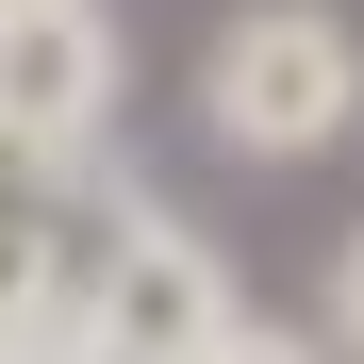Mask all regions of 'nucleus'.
Wrapping results in <instances>:
<instances>
[{
	"label": "nucleus",
	"instance_id": "obj_5",
	"mask_svg": "<svg viewBox=\"0 0 364 364\" xmlns=\"http://www.w3.org/2000/svg\"><path fill=\"white\" fill-rule=\"evenodd\" d=\"M331 364H364V232H348V249H331V331H315Z\"/></svg>",
	"mask_w": 364,
	"mask_h": 364
},
{
	"label": "nucleus",
	"instance_id": "obj_1",
	"mask_svg": "<svg viewBox=\"0 0 364 364\" xmlns=\"http://www.w3.org/2000/svg\"><path fill=\"white\" fill-rule=\"evenodd\" d=\"M199 116H215L232 166H315L364 116V33L331 0H249V17L199 50Z\"/></svg>",
	"mask_w": 364,
	"mask_h": 364
},
{
	"label": "nucleus",
	"instance_id": "obj_6",
	"mask_svg": "<svg viewBox=\"0 0 364 364\" xmlns=\"http://www.w3.org/2000/svg\"><path fill=\"white\" fill-rule=\"evenodd\" d=\"M215 364H331V348H315V331H265V315H232V331H215Z\"/></svg>",
	"mask_w": 364,
	"mask_h": 364
},
{
	"label": "nucleus",
	"instance_id": "obj_3",
	"mask_svg": "<svg viewBox=\"0 0 364 364\" xmlns=\"http://www.w3.org/2000/svg\"><path fill=\"white\" fill-rule=\"evenodd\" d=\"M116 83H133V50H116V17H100V0H0V133H17V149L100 166Z\"/></svg>",
	"mask_w": 364,
	"mask_h": 364
},
{
	"label": "nucleus",
	"instance_id": "obj_4",
	"mask_svg": "<svg viewBox=\"0 0 364 364\" xmlns=\"http://www.w3.org/2000/svg\"><path fill=\"white\" fill-rule=\"evenodd\" d=\"M67 182H83V166H50V149L0 133V232H50V215H67Z\"/></svg>",
	"mask_w": 364,
	"mask_h": 364
},
{
	"label": "nucleus",
	"instance_id": "obj_2",
	"mask_svg": "<svg viewBox=\"0 0 364 364\" xmlns=\"http://www.w3.org/2000/svg\"><path fill=\"white\" fill-rule=\"evenodd\" d=\"M249 315V298L215 282V249L182 215H116V265H100V298H83V331L50 348V364H215V331Z\"/></svg>",
	"mask_w": 364,
	"mask_h": 364
},
{
	"label": "nucleus",
	"instance_id": "obj_7",
	"mask_svg": "<svg viewBox=\"0 0 364 364\" xmlns=\"http://www.w3.org/2000/svg\"><path fill=\"white\" fill-rule=\"evenodd\" d=\"M0 364H50V348H0Z\"/></svg>",
	"mask_w": 364,
	"mask_h": 364
}]
</instances>
